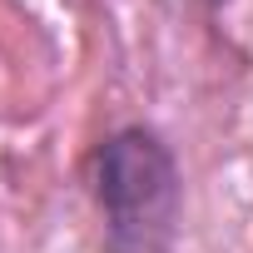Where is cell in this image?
Listing matches in <instances>:
<instances>
[{
  "mask_svg": "<svg viewBox=\"0 0 253 253\" xmlns=\"http://www.w3.org/2000/svg\"><path fill=\"white\" fill-rule=\"evenodd\" d=\"M89 189L104 218V253H179L184 169L149 124H124L89 154Z\"/></svg>",
  "mask_w": 253,
  "mask_h": 253,
  "instance_id": "1",
  "label": "cell"
}]
</instances>
